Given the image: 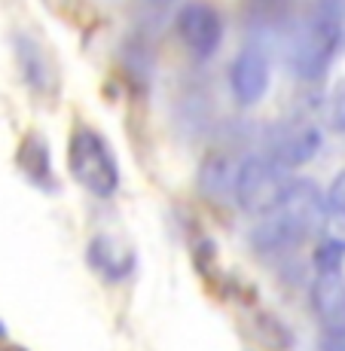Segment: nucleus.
<instances>
[{
	"instance_id": "1",
	"label": "nucleus",
	"mask_w": 345,
	"mask_h": 351,
	"mask_svg": "<svg viewBox=\"0 0 345 351\" xmlns=\"http://www.w3.org/2000/svg\"><path fill=\"white\" fill-rule=\"evenodd\" d=\"M327 220V199H324L321 186L306 178H290L275 205L257 217L251 241L263 254L294 251L302 241L321 239Z\"/></svg>"
},
{
	"instance_id": "2",
	"label": "nucleus",
	"mask_w": 345,
	"mask_h": 351,
	"mask_svg": "<svg viewBox=\"0 0 345 351\" xmlns=\"http://www.w3.org/2000/svg\"><path fill=\"white\" fill-rule=\"evenodd\" d=\"M342 34L345 22L327 3H321L312 16L302 19L287 37V64L294 77L306 80V83L321 80L340 52Z\"/></svg>"
},
{
	"instance_id": "3",
	"label": "nucleus",
	"mask_w": 345,
	"mask_h": 351,
	"mask_svg": "<svg viewBox=\"0 0 345 351\" xmlns=\"http://www.w3.org/2000/svg\"><path fill=\"white\" fill-rule=\"evenodd\" d=\"M67 168L71 178L83 186L86 193L107 199L119 190V162L110 150L107 138L89 125H77L67 141Z\"/></svg>"
},
{
	"instance_id": "4",
	"label": "nucleus",
	"mask_w": 345,
	"mask_h": 351,
	"mask_svg": "<svg viewBox=\"0 0 345 351\" xmlns=\"http://www.w3.org/2000/svg\"><path fill=\"white\" fill-rule=\"evenodd\" d=\"M287 180H290L287 168L278 165L275 159H269L266 153H254V156L239 162L233 202L241 208V211L260 217L266 208L275 205V199L284 193Z\"/></svg>"
},
{
	"instance_id": "5",
	"label": "nucleus",
	"mask_w": 345,
	"mask_h": 351,
	"mask_svg": "<svg viewBox=\"0 0 345 351\" xmlns=\"http://www.w3.org/2000/svg\"><path fill=\"white\" fill-rule=\"evenodd\" d=\"M321 147H324L321 125L306 117H290L269 128L266 150L263 153L290 171V168H300L306 162H312L321 153Z\"/></svg>"
},
{
	"instance_id": "6",
	"label": "nucleus",
	"mask_w": 345,
	"mask_h": 351,
	"mask_svg": "<svg viewBox=\"0 0 345 351\" xmlns=\"http://www.w3.org/2000/svg\"><path fill=\"white\" fill-rule=\"evenodd\" d=\"M174 31H178L180 43L193 52L195 58H211L223 43V16L205 0H189L180 6L178 19H174Z\"/></svg>"
},
{
	"instance_id": "7",
	"label": "nucleus",
	"mask_w": 345,
	"mask_h": 351,
	"mask_svg": "<svg viewBox=\"0 0 345 351\" xmlns=\"http://www.w3.org/2000/svg\"><path fill=\"white\" fill-rule=\"evenodd\" d=\"M269 80H272V62H269L266 46L248 43L245 49L235 56L233 67H229V89L233 98L241 107H254L266 98Z\"/></svg>"
},
{
	"instance_id": "8",
	"label": "nucleus",
	"mask_w": 345,
	"mask_h": 351,
	"mask_svg": "<svg viewBox=\"0 0 345 351\" xmlns=\"http://www.w3.org/2000/svg\"><path fill=\"white\" fill-rule=\"evenodd\" d=\"M312 308H315L318 324L327 333V339H345V275L342 272L315 275Z\"/></svg>"
},
{
	"instance_id": "9",
	"label": "nucleus",
	"mask_w": 345,
	"mask_h": 351,
	"mask_svg": "<svg viewBox=\"0 0 345 351\" xmlns=\"http://www.w3.org/2000/svg\"><path fill=\"white\" fill-rule=\"evenodd\" d=\"M86 256H89V266L104 281H113V285L126 281L134 272V251L113 235H95Z\"/></svg>"
},
{
	"instance_id": "10",
	"label": "nucleus",
	"mask_w": 345,
	"mask_h": 351,
	"mask_svg": "<svg viewBox=\"0 0 345 351\" xmlns=\"http://www.w3.org/2000/svg\"><path fill=\"white\" fill-rule=\"evenodd\" d=\"M239 162L229 153H208L199 165V190L211 202H233Z\"/></svg>"
},
{
	"instance_id": "11",
	"label": "nucleus",
	"mask_w": 345,
	"mask_h": 351,
	"mask_svg": "<svg viewBox=\"0 0 345 351\" xmlns=\"http://www.w3.org/2000/svg\"><path fill=\"white\" fill-rule=\"evenodd\" d=\"M19 168L22 174L40 190H56V174H52V156L46 141L37 132L25 134L22 147H19Z\"/></svg>"
},
{
	"instance_id": "12",
	"label": "nucleus",
	"mask_w": 345,
	"mask_h": 351,
	"mask_svg": "<svg viewBox=\"0 0 345 351\" xmlns=\"http://www.w3.org/2000/svg\"><path fill=\"white\" fill-rule=\"evenodd\" d=\"M312 263H315V275L342 272V266H345V239H336V235H321V241L315 245Z\"/></svg>"
},
{
	"instance_id": "13",
	"label": "nucleus",
	"mask_w": 345,
	"mask_h": 351,
	"mask_svg": "<svg viewBox=\"0 0 345 351\" xmlns=\"http://www.w3.org/2000/svg\"><path fill=\"white\" fill-rule=\"evenodd\" d=\"M324 123L333 128V132L345 134V77L336 80L333 89L327 92V101H324Z\"/></svg>"
},
{
	"instance_id": "14",
	"label": "nucleus",
	"mask_w": 345,
	"mask_h": 351,
	"mask_svg": "<svg viewBox=\"0 0 345 351\" xmlns=\"http://www.w3.org/2000/svg\"><path fill=\"white\" fill-rule=\"evenodd\" d=\"M324 199H327V214L336 220V223L345 226V168L333 178V184L327 186Z\"/></svg>"
},
{
	"instance_id": "15",
	"label": "nucleus",
	"mask_w": 345,
	"mask_h": 351,
	"mask_svg": "<svg viewBox=\"0 0 345 351\" xmlns=\"http://www.w3.org/2000/svg\"><path fill=\"white\" fill-rule=\"evenodd\" d=\"M0 351H28V348H22V346H10V342H0Z\"/></svg>"
},
{
	"instance_id": "16",
	"label": "nucleus",
	"mask_w": 345,
	"mask_h": 351,
	"mask_svg": "<svg viewBox=\"0 0 345 351\" xmlns=\"http://www.w3.org/2000/svg\"><path fill=\"white\" fill-rule=\"evenodd\" d=\"M3 339H6V324L0 321V342H3Z\"/></svg>"
}]
</instances>
